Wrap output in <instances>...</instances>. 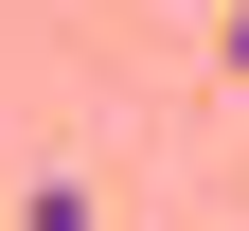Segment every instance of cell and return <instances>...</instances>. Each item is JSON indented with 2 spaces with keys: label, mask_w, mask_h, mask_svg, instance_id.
Returning <instances> with one entry per match:
<instances>
[{
  "label": "cell",
  "mask_w": 249,
  "mask_h": 231,
  "mask_svg": "<svg viewBox=\"0 0 249 231\" xmlns=\"http://www.w3.org/2000/svg\"><path fill=\"white\" fill-rule=\"evenodd\" d=\"M213 53H231V89H249V0H231V18H213Z\"/></svg>",
  "instance_id": "obj_2"
},
{
  "label": "cell",
  "mask_w": 249,
  "mask_h": 231,
  "mask_svg": "<svg viewBox=\"0 0 249 231\" xmlns=\"http://www.w3.org/2000/svg\"><path fill=\"white\" fill-rule=\"evenodd\" d=\"M18 231H89V195H71V178H36V195H18Z\"/></svg>",
  "instance_id": "obj_1"
},
{
  "label": "cell",
  "mask_w": 249,
  "mask_h": 231,
  "mask_svg": "<svg viewBox=\"0 0 249 231\" xmlns=\"http://www.w3.org/2000/svg\"><path fill=\"white\" fill-rule=\"evenodd\" d=\"M213 18H231V0H213Z\"/></svg>",
  "instance_id": "obj_3"
}]
</instances>
